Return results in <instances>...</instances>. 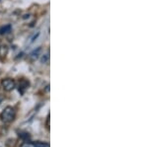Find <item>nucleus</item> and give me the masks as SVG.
<instances>
[{
    "label": "nucleus",
    "instance_id": "423d86ee",
    "mask_svg": "<svg viewBox=\"0 0 148 147\" xmlns=\"http://www.w3.org/2000/svg\"><path fill=\"white\" fill-rule=\"evenodd\" d=\"M11 30V26L10 25H6L4 27L0 28V35H4V34H7L8 32H10Z\"/></svg>",
    "mask_w": 148,
    "mask_h": 147
},
{
    "label": "nucleus",
    "instance_id": "20e7f679",
    "mask_svg": "<svg viewBox=\"0 0 148 147\" xmlns=\"http://www.w3.org/2000/svg\"><path fill=\"white\" fill-rule=\"evenodd\" d=\"M19 92H21V93H24L25 92V90L29 88V82L27 80H21L20 83H19Z\"/></svg>",
    "mask_w": 148,
    "mask_h": 147
},
{
    "label": "nucleus",
    "instance_id": "f03ea898",
    "mask_svg": "<svg viewBox=\"0 0 148 147\" xmlns=\"http://www.w3.org/2000/svg\"><path fill=\"white\" fill-rule=\"evenodd\" d=\"M1 85H2V87H3V89L5 90V91H7V92L12 91V90L16 87L15 81H14L13 79H11V78H6V79H3L1 81Z\"/></svg>",
    "mask_w": 148,
    "mask_h": 147
},
{
    "label": "nucleus",
    "instance_id": "7ed1b4c3",
    "mask_svg": "<svg viewBox=\"0 0 148 147\" xmlns=\"http://www.w3.org/2000/svg\"><path fill=\"white\" fill-rule=\"evenodd\" d=\"M40 47H38L37 49H35L33 53H30V55H29V59H30V61H32V62H34V61L37 60L38 58H39V55H40Z\"/></svg>",
    "mask_w": 148,
    "mask_h": 147
},
{
    "label": "nucleus",
    "instance_id": "9d476101",
    "mask_svg": "<svg viewBox=\"0 0 148 147\" xmlns=\"http://www.w3.org/2000/svg\"><path fill=\"white\" fill-rule=\"evenodd\" d=\"M3 99H4V97L2 96V95H0V103H1V102L3 101Z\"/></svg>",
    "mask_w": 148,
    "mask_h": 147
},
{
    "label": "nucleus",
    "instance_id": "f257e3e1",
    "mask_svg": "<svg viewBox=\"0 0 148 147\" xmlns=\"http://www.w3.org/2000/svg\"><path fill=\"white\" fill-rule=\"evenodd\" d=\"M15 117H16L15 110H14V108H12L10 106L6 107L3 112L1 113V115H0V118H1L2 122H6V124L13 122V120H15Z\"/></svg>",
    "mask_w": 148,
    "mask_h": 147
},
{
    "label": "nucleus",
    "instance_id": "6e6552de",
    "mask_svg": "<svg viewBox=\"0 0 148 147\" xmlns=\"http://www.w3.org/2000/svg\"><path fill=\"white\" fill-rule=\"evenodd\" d=\"M35 147H49V144L45 142H35Z\"/></svg>",
    "mask_w": 148,
    "mask_h": 147
},
{
    "label": "nucleus",
    "instance_id": "39448f33",
    "mask_svg": "<svg viewBox=\"0 0 148 147\" xmlns=\"http://www.w3.org/2000/svg\"><path fill=\"white\" fill-rule=\"evenodd\" d=\"M7 53H8V47H7V46H0V57L1 58L5 57L7 55Z\"/></svg>",
    "mask_w": 148,
    "mask_h": 147
},
{
    "label": "nucleus",
    "instance_id": "1a4fd4ad",
    "mask_svg": "<svg viewBox=\"0 0 148 147\" xmlns=\"http://www.w3.org/2000/svg\"><path fill=\"white\" fill-rule=\"evenodd\" d=\"M47 60H49V54H46V55L42 57V63H47Z\"/></svg>",
    "mask_w": 148,
    "mask_h": 147
},
{
    "label": "nucleus",
    "instance_id": "0eeeda50",
    "mask_svg": "<svg viewBox=\"0 0 148 147\" xmlns=\"http://www.w3.org/2000/svg\"><path fill=\"white\" fill-rule=\"evenodd\" d=\"M20 147H35V142L26 141V142H24Z\"/></svg>",
    "mask_w": 148,
    "mask_h": 147
}]
</instances>
